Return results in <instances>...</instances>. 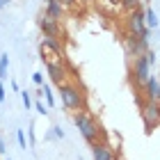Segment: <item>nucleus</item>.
<instances>
[{
  "label": "nucleus",
  "mask_w": 160,
  "mask_h": 160,
  "mask_svg": "<svg viewBox=\"0 0 160 160\" xmlns=\"http://www.w3.org/2000/svg\"><path fill=\"white\" fill-rule=\"evenodd\" d=\"M9 2H12V0H0V9H5V7L9 5Z\"/></svg>",
  "instance_id": "28"
},
{
  "label": "nucleus",
  "mask_w": 160,
  "mask_h": 160,
  "mask_svg": "<svg viewBox=\"0 0 160 160\" xmlns=\"http://www.w3.org/2000/svg\"><path fill=\"white\" fill-rule=\"evenodd\" d=\"M37 98H46V105L48 108H53L55 105V96H53V87H50L48 82H43L39 87V92H37Z\"/></svg>",
  "instance_id": "13"
},
{
  "label": "nucleus",
  "mask_w": 160,
  "mask_h": 160,
  "mask_svg": "<svg viewBox=\"0 0 160 160\" xmlns=\"http://www.w3.org/2000/svg\"><path fill=\"white\" fill-rule=\"evenodd\" d=\"M142 94H144V101L160 103V80H158L156 76H151L147 82L142 85Z\"/></svg>",
  "instance_id": "10"
},
{
  "label": "nucleus",
  "mask_w": 160,
  "mask_h": 160,
  "mask_svg": "<svg viewBox=\"0 0 160 160\" xmlns=\"http://www.w3.org/2000/svg\"><path fill=\"white\" fill-rule=\"evenodd\" d=\"M50 130H53V137H57V140H64V130H62L60 126H53Z\"/></svg>",
  "instance_id": "22"
},
{
  "label": "nucleus",
  "mask_w": 160,
  "mask_h": 160,
  "mask_svg": "<svg viewBox=\"0 0 160 160\" xmlns=\"http://www.w3.org/2000/svg\"><path fill=\"white\" fill-rule=\"evenodd\" d=\"M21 101H23L25 110H30V108H34V103H32V96H30V92H28V89H23V92H21Z\"/></svg>",
  "instance_id": "18"
},
{
  "label": "nucleus",
  "mask_w": 160,
  "mask_h": 160,
  "mask_svg": "<svg viewBox=\"0 0 160 160\" xmlns=\"http://www.w3.org/2000/svg\"><path fill=\"white\" fill-rule=\"evenodd\" d=\"M73 123H76L80 137H82L87 144H94L96 140H101V123L94 119L89 112H85V110L73 112Z\"/></svg>",
  "instance_id": "1"
},
{
  "label": "nucleus",
  "mask_w": 160,
  "mask_h": 160,
  "mask_svg": "<svg viewBox=\"0 0 160 160\" xmlns=\"http://www.w3.org/2000/svg\"><path fill=\"white\" fill-rule=\"evenodd\" d=\"M39 30L43 32V37H53V39H60L62 37V21H55L53 16H48L46 12L39 14Z\"/></svg>",
  "instance_id": "8"
},
{
  "label": "nucleus",
  "mask_w": 160,
  "mask_h": 160,
  "mask_svg": "<svg viewBox=\"0 0 160 160\" xmlns=\"http://www.w3.org/2000/svg\"><path fill=\"white\" fill-rule=\"evenodd\" d=\"M149 62H151V67L156 64V53H153V50H149Z\"/></svg>",
  "instance_id": "27"
},
{
  "label": "nucleus",
  "mask_w": 160,
  "mask_h": 160,
  "mask_svg": "<svg viewBox=\"0 0 160 160\" xmlns=\"http://www.w3.org/2000/svg\"><path fill=\"white\" fill-rule=\"evenodd\" d=\"M126 32L137 34V37H144V39L151 37V30L147 28V21H144V9H137V12L126 16Z\"/></svg>",
  "instance_id": "6"
},
{
  "label": "nucleus",
  "mask_w": 160,
  "mask_h": 160,
  "mask_svg": "<svg viewBox=\"0 0 160 160\" xmlns=\"http://www.w3.org/2000/svg\"><path fill=\"white\" fill-rule=\"evenodd\" d=\"M39 55H41V60L46 62V64H57V62H64L60 39L43 37V39L39 41Z\"/></svg>",
  "instance_id": "3"
},
{
  "label": "nucleus",
  "mask_w": 160,
  "mask_h": 160,
  "mask_svg": "<svg viewBox=\"0 0 160 160\" xmlns=\"http://www.w3.org/2000/svg\"><path fill=\"white\" fill-rule=\"evenodd\" d=\"M158 80H160V78H158Z\"/></svg>",
  "instance_id": "30"
},
{
  "label": "nucleus",
  "mask_w": 160,
  "mask_h": 160,
  "mask_svg": "<svg viewBox=\"0 0 160 160\" xmlns=\"http://www.w3.org/2000/svg\"><path fill=\"white\" fill-rule=\"evenodd\" d=\"M144 21H147V28H149V30H156V28L160 25V18L156 16L153 7H147V9H144Z\"/></svg>",
  "instance_id": "14"
},
{
  "label": "nucleus",
  "mask_w": 160,
  "mask_h": 160,
  "mask_svg": "<svg viewBox=\"0 0 160 160\" xmlns=\"http://www.w3.org/2000/svg\"><path fill=\"white\" fill-rule=\"evenodd\" d=\"M5 96H7V92H5V87H2V82H0V103L5 101Z\"/></svg>",
  "instance_id": "26"
},
{
  "label": "nucleus",
  "mask_w": 160,
  "mask_h": 160,
  "mask_svg": "<svg viewBox=\"0 0 160 160\" xmlns=\"http://www.w3.org/2000/svg\"><path fill=\"white\" fill-rule=\"evenodd\" d=\"M7 71H9V55L2 53L0 55V80L7 78Z\"/></svg>",
  "instance_id": "16"
},
{
  "label": "nucleus",
  "mask_w": 160,
  "mask_h": 160,
  "mask_svg": "<svg viewBox=\"0 0 160 160\" xmlns=\"http://www.w3.org/2000/svg\"><path fill=\"white\" fill-rule=\"evenodd\" d=\"M34 110H37L39 114H43V117L48 114V105H43V98H37V101H34Z\"/></svg>",
  "instance_id": "19"
},
{
  "label": "nucleus",
  "mask_w": 160,
  "mask_h": 160,
  "mask_svg": "<svg viewBox=\"0 0 160 160\" xmlns=\"http://www.w3.org/2000/svg\"><path fill=\"white\" fill-rule=\"evenodd\" d=\"M5 160H12V158H9V156H7V158H5Z\"/></svg>",
  "instance_id": "29"
},
{
  "label": "nucleus",
  "mask_w": 160,
  "mask_h": 160,
  "mask_svg": "<svg viewBox=\"0 0 160 160\" xmlns=\"http://www.w3.org/2000/svg\"><path fill=\"white\" fill-rule=\"evenodd\" d=\"M80 5H85V7H92V5H96V0H78Z\"/></svg>",
  "instance_id": "25"
},
{
  "label": "nucleus",
  "mask_w": 160,
  "mask_h": 160,
  "mask_svg": "<svg viewBox=\"0 0 160 160\" xmlns=\"http://www.w3.org/2000/svg\"><path fill=\"white\" fill-rule=\"evenodd\" d=\"M105 5L110 7L112 12H114V9H121V0H105Z\"/></svg>",
  "instance_id": "21"
},
{
  "label": "nucleus",
  "mask_w": 160,
  "mask_h": 160,
  "mask_svg": "<svg viewBox=\"0 0 160 160\" xmlns=\"http://www.w3.org/2000/svg\"><path fill=\"white\" fill-rule=\"evenodd\" d=\"M130 78L137 87H142L151 78V62H149V50L135 60H130Z\"/></svg>",
  "instance_id": "4"
},
{
  "label": "nucleus",
  "mask_w": 160,
  "mask_h": 160,
  "mask_svg": "<svg viewBox=\"0 0 160 160\" xmlns=\"http://www.w3.org/2000/svg\"><path fill=\"white\" fill-rule=\"evenodd\" d=\"M46 71H48V78L53 80L55 85L67 82V78H69V71H67V64H64V62H57V64H46Z\"/></svg>",
  "instance_id": "11"
},
{
  "label": "nucleus",
  "mask_w": 160,
  "mask_h": 160,
  "mask_svg": "<svg viewBox=\"0 0 160 160\" xmlns=\"http://www.w3.org/2000/svg\"><path fill=\"white\" fill-rule=\"evenodd\" d=\"M92 147V160H119V156L114 153V149L103 140H96Z\"/></svg>",
  "instance_id": "9"
},
{
  "label": "nucleus",
  "mask_w": 160,
  "mask_h": 160,
  "mask_svg": "<svg viewBox=\"0 0 160 160\" xmlns=\"http://www.w3.org/2000/svg\"><path fill=\"white\" fill-rule=\"evenodd\" d=\"M57 94H60V101H62V105L67 108V110H82V105H85V94L82 89H80L78 85L73 82H62V85H57Z\"/></svg>",
  "instance_id": "2"
},
{
  "label": "nucleus",
  "mask_w": 160,
  "mask_h": 160,
  "mask_svg": "<svg viewBox=\"0 0 160 160\" xmlns=\"http://www.w3.org/2000/svg\"><path fill=\"white\" fill-rule=\"evenodd\" d=\"M60 2L64 5V9H73V7L78 5V0H60Z\"/></svg>",
  "instance_id": "23"
},
{
  "label": "nucleus",
  "mask_w": 160,
  "mask_h": 160,
  "mask_svg": "<svg viewBox=\"0 0 160 160\" xmlns=\"http://www.w3.org/2000/svg\"><path fill=\"white\" fill-rule=\"evenodd\" d=\"M7 153V147H5V137L0 135V156H5Z\"/></svg>",
  "instance_id": "24"
},
{
  "label": "nucleus",
  "mask_w": 160,
  "mask_h": 160,
  "mask_svg": "<svg viewBox=\"0 0 160 160\" xmlns=\"http://www.w3.org/2000/svg\"><path fill=\"white\" fill-rule=\"evenodd\" d=\"M16 142H18V147L21 149H28V140H25V130L23 128H16Z\"/></svg>",
  "instance_id": "17"
},
{
  "label": "nucleus",
  "mask_w": 160,
  "mask_h": 160,
  "mask_svg": "<svg viewBox=\"0 0 160 160\" xmlns=\"http://www.w3.org/2000/svg\"><path fill=\"white\" fill-rule=\"evenodd\" d=\"M32 82L37 85V87L43 85V73H41V71H34V73H32Z\"/></svg>",
  "instance_id": "20"
},
{
  "label": "nucleus",
  "mask_w": 160,
  "mask_h": 160,
  "mask_svg": "<svg viewBox=\"0 0 160 160\" xmlns=\"http://www.w3.org/2000/svg\"><path fill=\"white\" fill-rule=\"evenodd\" d=\"M140 114H142V121H144V128L147 130H153V128L160 126V103L144 101L142 108H140Z\"/></svg>",
  "instance_id": "7"
},
{
  "label": "nucleus",
  "mask_w": 160,
  "mask_h": 160,
  "mask_svg": "<svg viewBox=\"0 0 160 160\" xmlns=\"http://www.w3.org/2000/svg\"><path fill=\"white\" fill-rule=\"evenodd\" d=\"M121 43H123V50H126V55L130 57V60H135V57H140V55H144L149 50V39L137 37V34H130V32L123 34Z\"/></svg>",
  "instance_id": "5"
},
{
  "label": "nucleus",
  "mask_w": 160,
  "mask_h": 160,
  "mask_svg": "<svg viewBox=\"0 0 160 160\" xmlns=\"http://www.w3.org/2000/svg\"><path fill=\"white\" fill-rule=\"evenodd\" d=\"M43 12L48 14V16H53L55 21H62L67 9H64V5L60 0H43Z\"/></svg>",
  "instance_id": "12"
},
{
  "label": "nucleus",
  "mask_w": 160,
  "mask_h": 160,
  "mask_svg": "<svg viewBox=\"0 0 160 160\" xmlns=\"http://www.w3.org/2000/svg\"><path fill=\"white\" fill-rule=\"evenodd\" d=\"M121 9L126 14H133L140 9V0H121Z\"/></svg>",
  "instance_id": "15"
}]
</instances>
